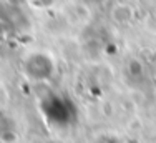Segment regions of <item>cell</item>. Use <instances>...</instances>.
Segmentation results:
<instances>
[{
  "instance_id": "1",
  "label": "cell",
  "mask_w": 156,
  "mask_h": 143,
  "mask_svg": "<svg viewBox=\"0 0 156 143\" xmlns=\"http://www.w3.org/2000/svg\"><path fill=\"white\" fill-rule=\"evenodd\" d=\"M111 20L118 25H128L133 20V9L128 3H116V5L111 9Z\"/></svg>"
},
{
  "instance_id": "2",
  "label": "cell",
  "mask_w": 156,
  "mask_h": 143,
  "mask_svg": "<svg viewBox=\"0 0 156 143\" xmlns=\"http://www.w3.org/2000/svg\"><path fill=\"white\" fill-rule=\"evenodd\" d=\"M153 15H154V18H156V9H154V12H153Z\"/></svg>"
}]
</instances>
